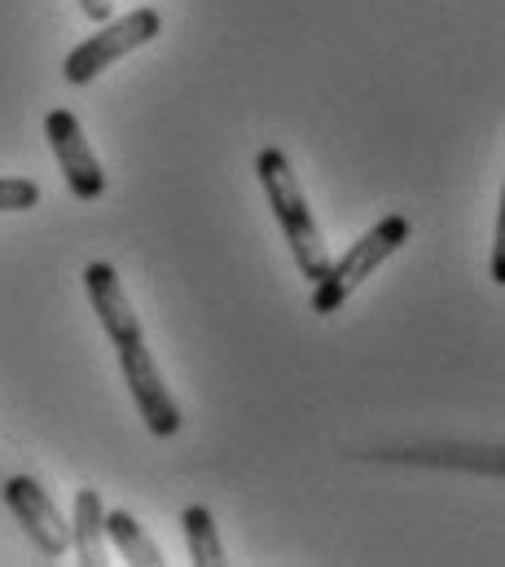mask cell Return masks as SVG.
Segmentation results:
<instances>
[{
	"mask_svg": "<svg viewBox=\"0 0 505 567\" xmlns=\"http://www.w3.org/2000/svg\"><path fill=\"white\" fill-rule=\"evenodd\" d=\"M84 290H89V303H93L106 339L115 343V357H120V370H124V383L127 392H132V401H136L141 423L150 426V435H158V440L176 435L181 423H185L181 405L172 401V392H167V383L158 374V361L145 348L141 321H136V312L127 303V290L120 282V274H115V265L93 260L84 269Z\"/></svg>",
	"mask_w": 505,
	"mask_h": 567,
	"instance_id": "cell-1",
	"label": "cell"
},
{
	"mask_svg": "<svg viewBox=\"0 0 505 567\" xmlns=\"http://www.w3.org/2000/svg\"><path fill=\"white\" fill-rule=\"evenodd\" d=\"M255 176H259V185H264V198H268V207H272V216H277V225H281V238H286V247H290L299 274H303L308 282H321L334 256H330V247H326V238H321V225H317V216H312V207H308V198H303V185H299L290 158H286L281 150H259Z\"/></svg>",
	"mask_w": 505,
	"mask_h": 567,
	"instance_id": "cell-2",
	"label": "cell"
},
{
	"mask_svg": "<svg viewBox=\"0 0 505 567\" xmlns=\"http://www.w3.org/2000/svg\"><path fill=\"white\" fill-rule=\"evenodd\" d=\"M409 234H413V225L404 216H382L374 229H365L339 260H330L326 278L312 282V312H321V317L339 312L365 286V278H374V269H382L409 243Z\"/></svg>",
	"mask_w": 505,
	"mask_h": 567,
	"instance_id": "cell-3",
	"label": "cell"
},
{
	"mask_svg": "<svg viewBox=\"0 0 505 567\" xmlns=\"http://www.w3.org/2000/svg\"><path fill=\"white\" fill-rule=\"evenodd\" d=\"M158 31H163L158 9H132L124 18H106L102 31H93L84 44H75V49L66 53V62H62L66 84H75V89H80V84H93L106 66H115L132 49L150 44Z\"/></svg>",
	"mask_w": 505,
	"mask_h": 567,
	"instance_id": "cell-4",
	"label": "cell"
},
{
	"mask_svg": "<svg viewBox=\"0 0 505 567\" xmlns=\"http://www.w3.org/2000/svg\"><path fill=\"white\" fill-rule=\"evenodd\" d=\"M0 497L9 506V515L22 524V533L31 537V546L44 559H62L71 550V524L62 519V511L53 506V497L40 488V480L31 475H9L0 484Z\"/></svg>",
	"mask_w": 505,
	"mask_h": 567,
	"instance_id": "cell-5",
	"label": "cell"
},
{
	"mask_svg": "<svg viewBox=\"0 0 505 567\" xmlns=\"http://www.w3.org/2000/svg\"><path fill=\"white\" fill-rule=\"evenodd\" d=\"M44 137H49V150H53V158H58V167H62V176H66V189H71L75 198L93 203V198L106 194V172H102L93 145H89L80 120H75L71 111H49Z\"/></svg>",
	"mask_w": 505,
	"mask_h": 567,
	"instance_id": "cell-6",
	"label": "cell"
},
{
	"mask_svg": "<svg viewBox=\"0 0 505 567\" xmlns=\"http://www.w3.org/2000/svg\"><path fill=\"white\" fill-rule=\"evenodd\" d=\"M106 506H102V493L97 488H80L75 493V511H71V550L80 555L84 567H102L111 564L106 555Z\"/></svg>",
	"mask_w": 505,
	"mask_h": 567,
	"instance_id": "cell-7",
	"label": "cell"
},
{
	"mask_svg": "<svg viewBox=\"0 0 505 567\" xmlns=\"http://www.w3.org/2000/svg\"><path fill=\"white\" fill-rule=\"evenodd\" d=\"M106 542L120 550V559L132 567H163V550L150 542V533L127 515V511H106Z\"/></svg>",
	"mask_w": 505,
	"mask_h": 567,
	"instance_id": "cell-8",
	"label": "cell"
},
{
	"mask_svg": "<svg viewBox=\"0 0 505 567\" xmlns=\"http://www.w3.org/2000/svg\"><path fill=\"white\" fill-rule=\"evenodd\" d=\"M181 528H185V546H189V559L194 567H220L225 559V542H220V528H216V515L207 506H185L181 511Z\"/></svg>",
	"mask_w": 505,
	"mask_h": 567,
	"instance_id": "cell-9",
	"label": "cell"
},
{
	"mask_svg": "<svg viewBox=\"0 0 505 567\" xmlns=\"http://www.w3.org/2000/svg\"><path fill=\"white\" fill-rule=\"evenodd\" d=\"M40 207V185L27 176H0V212H31Z\"/></svg>",
	"mask_w": 505,
	"mask_h": 567,
	"instance_id": "cell-10",
	"label": "cell"
},
{
	"mask_svg": "<svg viewBox=\"0 0 505 567\" xmlns=\"http://www.w3.org/2000/svg\"><path fill=\"white\" fill-rule=\"evenodd\" d=\"M493 282L505 286V189H502V212H497V238H493V265H488Z\"/></svg>",
	"mask_w": 505,
	"mask_h": 567,
	"instance_id": "cell-11",
	"label": "cell"
},
{
	"mask_svg": "<svg viewBox=\"0 0 505 567\" xmlns=\"http://www.w3.org/2000/svg\"><path fill=\"white\" fill-rule=\"evenodd\" d=\"M80 9H84L93 22H106V18H111V0H80Z\"/></svg>",
	"mask_w": 505,
	"mask_h": 567,
	"instance_id": "cell-12",
	"label": "cell"
}]
</instances>
